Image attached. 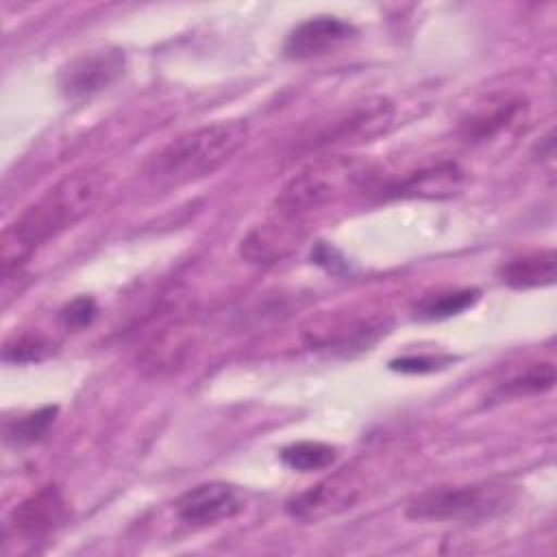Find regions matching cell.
I'll return each mask as SVG.
<instances>
[{"mask_svg": "<svg viewBox=\"0 0 557 557\" xmlns=\"http://www.w3.org/2000/svg\"><path fill=\"white\" fill-rule=\"evenodd\" d=\"M174 509L189 527H211L235 518L244 509V500L233 485L209 481L181 494Z\"/></svg>", "mask_w": 557, "mask_h": 557, "instance_id": "8", "label": "cell"}, {"mask_svg": "<svg viewBox=\"0 0 557 557\" xmlns=\"http://www.w3.org/2000/svg\"><path fill=\"white\" fill-rule=\"evenodd\" d=\"M376 178V165L355 154H331L313 161L285 183L274 205L283 215L298 218L307 211L366 189Z\"/></svg>", "mask_w": 557, "mask_h": 557, "instance_id": "3", "label": "cell"}, {"mask_svg": "<svg viewBox=\"0 0 557 557\" xmlns=\"http://www.w3.org/2000/svg\"><path fill=\"white\" fill-rule=\"evenodd\" d=\"M50 348H52L50 342L41 335H33V333H26L20 337L15 335L4 344L2 359L11 363H30V361L44 359L50 352Z\"/></svg>", "mask_w": 557, "mask_h": 557, "instance_id": "20", "label": "cell"}, {"mask_svg": "<svg viewBox=\"0 0 557 557\" xmlns=\"http://www.w3.org/2000/svg\"><path fill=\"white\" fill-rule=\"evenodd\" d=\"M355 26L335 15H315L289 30L283 52L287 59L305 61L322 57L355 37Z\"/></svg>", "mask_w": 557, "mask_h": 557, "instance_id": "10", "label": "cell"}, {"mask_svg": "<svg viewBox=\"0 0 557 557\" xmlns=\"http://www.w3.org/2000/svg\"><path fill=\"white\" fill-rule=\"evenodd\" d=\"M555 385V366L550 361L546 363H535L531 368H527L524 372L516 374L513 379L505 381L498 392L503 396H533V394H542L553 389Z\"/></svg>", "mask_w": 557, "mask_h": 557, "instance_id": "18", "label": "cell"}, {"mask_svg": "<svg viewBox=\"0 0 557 557\" xmlns=\"http://www.w3.org/2000/svg\"><path fill=\"white\" fill-rule=\"evenodd\" d=\"M126 59L120 48H94L72 57L57 74L63 98L78 102L111 87L124 72Z\"/></svg>", "mask_w": 557, "mask_h": 557, "instance_id": "6", "label": "cell"}, {"mask_svg": "<svg viewBox=\"0 0 557 557\" xmlns=\"http://www.w3.org/2000/svg\"><path fill=\"white\" fill-rule=\"evenodd\" d=\"M524 111H527V102L520 96H509V94L490 96L461 117L459 135L472 144L490 141L500 131L516 124L524 115Z\"/></svg>", "mask_w": 557, "mask_h": 557, "instance_id": "11", "label": "cell"}, {"mask_svg": "<svg viewBox=\"0 0 557 557\" xmlns=\"http://www.w3.org/2000/svg\"><path fill=\"white\" fill-rule=\"evenodd\" d=\"M461 170L455 163H440L409 174L398 185L389 187L392 196H418V198H444L455 194L461 185Z\"/></svg>", "mask_w": 557, "mask_h": 557, "instance_id": "15", "label": "cell"}, {"mask_svg": "<svg viewBox=\"0 0 557 557\" xmlns=\"http://www.w3.org/2000/svg\"><path fill=\"white\" fill-rule=\"evenodd\" d=\"M389 368L396 370V372H431V370H437L442 368V361L435 359V357H400V359H394L389 361Z\"/></svg>", "mask_w": 557, "mask_h": 557, "instance_id": "22", "label": "cell"}, {"mask_svg": "<svg viewBox=\"0 0 557 557\" xmlns=\"http://www.w3.org/2000/svg\"><path fill=\"white\" fill-rule=\"evenodd\" d=\"M387 329L389 322L381 315L326 313L311 318L302 326V337L315 350L348 355L352 350H368Z\"/></svg>", "mask_w": 557, "mask_h": 557, "instance_id": "5", "label": "cell"}, {"mask_svg": "<svg viewBox=\"0 0 557 557\" xmlns=\"http://www.w3.org/2000/svg\"><path fill=\"white\" fill-rule=\"evenodd\" d=\"M96 315H98V305L91 296H78L59 309L61 324L74 331L89 326L96 320Z\"/></svg>", "mask_w": 557, "mask_h": 557, "instance_id": "21", "label": "cell"}, {"mask_svg": "<svg viewBox=\"0 0 557 557\" xmlns=\"http://www.w3.org/2000/svg\"><path fill=\"white\" fill-rule=\"evenodd\" d=\"M54 416H57V407H50V405L41 407L37 411H30V413L17 418L15 422L7 424L4 437H7V442H13L17 446L33 444L48 433V429L54 422Z\"/></svg>", "mask_w": 557, "mask_h": 557, "instance_id": "19", "label": "cell"}, {"mask_svg": "<svg viewBox=\"0 0 557 557\" xmlns=\"http://www.w3.org/2000/svg\"><path fill=\"white\" fill-rule=\"evenodd\" d=\"M516 492L511 485L481 481L466 485H437L416 494L407 503V518L431 522H481L511 509Z\"/></svg>", "mask_w": 557, "mask_h": 557, "instance_id": "4", "label": "cell"}, {"mask_svg": "<svg viewBox=\"0 0 557 557\" xmlns=\"http://www.w3.org/2000/svg\"><path fill=\"white\" fill-rule=\"evenodd\" d=\"M394 113V104L387 98H368L355 102L352 107L335 115L333 122H329L315 135H311L309 148L318 150L335 144L370 141L392 128Z\"/></svg>", "mask_w": 557, "mask_h": 557, "instance_id": "7", "label": "cell"}, {"mask_svg": "<svg viewBox=\"0 0 557 557\" xmlns=\"http://www.w3.org/2000/svg\"><path fill=\"white\" fill-rule=\"evenodd\" d=\"M104 185L107 176L100 168H81L59 178L44 196L28 205L2 231L0 259L4 274L20 270L41 244L89 215L100 202Z\"/></svg>", "mask_w": 557, "mask_h": 557, "instance_id": "1", "label": "cell"}, {"mask_svg": "<svg viewBox=\"0 0 557 557\" xmlns=\"http://www.w3.org/2000/svg\"><path fill=\"white\" fill-rule=\"evenodd\" d=\"M498 276L513 289H533L553 285L557 278V255L553 248L524 252L505 261L498 268Z\"/></svg>", "mask_w": 557, "mask_h": 557, "instance_id": "13", "label": "cell"}, {"mask_svg": "<svg viewBox=\"0 0 557 557\" xmlns=\"http://www.w3.org/2000/svg\"><path fill=\"white\" fill-rule=\"evenodd\" d=\"M300 239L302 228L298 224V218L278 213L276 218L257 224L246 233V237L239 242V255L250 263L270 265L296 250Z\"/></svg>", "mask_w": 557, "mask_h": 557, "instance_id": "9", "label": "cell"}, {"mask_svg": "<svg viewBox=\"0 0 557 557\" xmlns=\"http://www.w3.org/2000/svg\"><path fill=\"white\" fill-rule=\"evenodd\" d=\"M479 300L476 289H455V292H444V294H433L422 298L416 305V315L422 320H444L450 315H457L466 309H470Z\"/></svg>", "mask_w": 557, "mask_h": 557, "instance_id": "17", "label": "cell"}, {"mask_svg": "<svg viewBox=\"0 0 557 557\" xmlns=\"http://www.w3.org/2000/svg\"><path fill=\"white\" fill-rule=\"evenodd\" d=\"M67 516V500L57 485H44L24 498L9 518V527L24 537H39L57 529Z\"/></svg>", "mask_w": 557, "mask_h": 557, "instance_id": "12", "label": "cell"}, {"mask_svg": "<svg viewBox=\"0 0 557 557\" xmlns=\"http://www.w3.org/2000/svg\"><path fill=\"white\" fill-rule=\"evenodd\" d=\"M350 492H352V487L348 483H339L335 479L324 481V483L313 485L307 492L296 494L287 503V511L300 520H315V518L329 516L337 509L350 507V503L355 500V496Z\"/></svg>", "mask_w": 557, "mask_h": 557, "instance_id": "14", "label": "cell"}, {"mask_svg": "<svg viewBox=\"0 0 557 557\" xmlns=\"http://www.w3.org/2000/svg\"><path fill=\"white\" fill-rule=\"evenodd\" d=\"M337 450L331 444L324 442H294L281 450V461L298 472H313V470H324L331 463H335Z\"/></svg>", "mask_w": 557, "mask_h": 557, "instance_id": "16", "label": "cell"}, {"mask_svg": "<svg viewBox=\"0 0 557 557\" xmlns=\"http://www.w3.org/2000/svg\"><path fill=\"white\" fill-rule=\"evenodd\" d=\"M246 120H215L172 137L146 161V178L159 187L196 183L218 172L246 144Z\"/></svg>", "mask_w": 557, "mask_h": 557, "instance_id": "2", "label": "cell"}]
</instances>
